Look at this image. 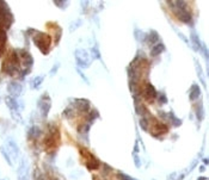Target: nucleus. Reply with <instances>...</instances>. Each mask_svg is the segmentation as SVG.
Listing matches in <instances>:
<instances>
[{
	"instance_id": "f257e3e1",
	"label": "nucleus",
	"mask_w": 209,
	"mask_h": 180,
	"mask_svg": "<svg viewBox=\"0 0 209 180\" xmlns=\"http://www.w3.org/2000/svg\"><path fill=\"white\" fill-rule=\"evenodd\" d=\"M34 42L42 53L48 54L49 47H50V36L49 35L43 32H37L34 36Z\"/></svg>"
},
{
	"instance_id": "f03ea898",
	"label": "nucleus",
	"mask_w": 209,
	"mask_h": 180,
	"mask_svg": "<svg viewBox=\"0 0 209 180\" xmlns=\"http://www.w3.org/2000/svg\"><path fill=\"white\" fill-rule=\"evenodd\" d=\"M59 130L54 129V131L49 134L47 136V138L44 140V144H46V148L47 149H52V148H55L56 144L59 143Z\"/></svg>"
},
{
	"instance_id": "7ed1b4c3",
	"label": "nucleus",
	"mask_w": 209,
	"mask_h": 180,
	"mask_svg": "<svg viewBox=\"0 0 209 180\" xmlns=\"http://www.w3.org/2000/svg\"><path fill=\"white\" fill-rule=\"evenodd\" d=\"M40 109L41 111H42V114L43 116H47L48 111H49V109H50V100L48 97H42L40 100Z\"/></svg>"
},
{
	"instance_id": "20e7f679",
	"label": "nucleus",
	"mask_w": 209,
	"mask_h": 180,
	"mask_svg": "<svg viewBox=\"0 0 209 180\" xmlns=\"http://www.w3.org/2000/svg\"><path fill=\"white\" fill-rule=\"evenodd\" d=\"M8 92L12 95H19L20 92H22V86L17 82H11L8 85Z\"/></svg>"
},
{
	"instance_id": "39448f33",
	"label": "nucleus",
	"mask_w": 209,
	"mask_h": 180,
	"mask_svg": "<svg viewBox=\"0 0 209 180\" xmlns=\"http://www.w3.org/2000/svg\"><path fill=\"white\" fill-rule=\"evenodd\" d=\"M8 153H11L13 155V158L16 159L17 156H18V148L16 146V143H14L13 141H8Z\"/></svg>"
},
{
	"instance_id": "423d86ee",
	"label": "nucleus",
	"mask_w": 209,
	"mask_h": 180,
	"mask_svg": "<svg viewBox=\"0 0 209 180\" xmlns=\"http://www.w3.org/2000/svg\"><path fill=\"white\" fill-rule=\"evenodd\" d=\"M42 80H43V76H40V78H35L34 80H32V88H37V87H40Z\"/></svg>"
},
{
	"instance_id": "0eeeda50",
	"label": "nucleus",
	"mask_w": 209,
	"mask_h": 180,
	"mask_svg": "<svg viewBox=\"0 0 209 180\" xmlns=\"http://www.w3.org/2000/svg\"><path fill=\"white\" fill-rule=\"evenodd\" d=\"M38 135H40V129H38V128H32V129L30 130V136L37 137Z\"/></svg>"
},
{
	"instance_id": "6e6552de",
	"label": "nucleus",
	"mask_w": 209,
	"mask_h": 180,
	"mask_svg": "<svg viewBox=\"0 0 209 180\" xmlns=\"http://www.w3.org/2000/svg\"><path fill=\"white\" fill-rule=\"evenodd\" d=\"M1 153H2V155L5 156V159H6V161L10 163V165H12V162H11V159L8 158V155H7V153L5 152V148H1Z\"/></svg>"
}]
</instances>
